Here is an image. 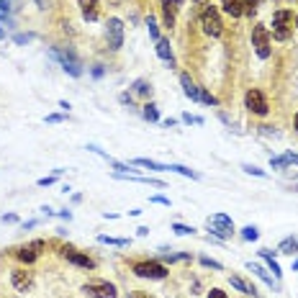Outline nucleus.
I'll list each match as a JSON object with an SVG mask.
<instances>
[{"instance_id": "nucleus-1", "label": "nucleus", "mask_w": 298, "mask_h": 298, "mask_svg": "<svg viewBox=\"0 0 298 298\" xmlns=\"http://www.w3.org/2000/svg\"><path fill=\"white\" fill-rule=\"evenodd\" d=\"M198 21H201V29L206 36L211 39H219L224 34V21H221V13L214 3L208 0H198Z\"/></svg>"}, {"instance_id": "nucleus-2", "label": "nucleus", "mask_w": 298, "mask_h": 298, "mask_svg": "<svg viewBox=\"0 0 298 298\" xmlns=\"http://www.w3.org/2000/svg\"><path fill=\"white\" fill-rule=\"evenodd\" d=\"M49 57H52L54 62H59V67H62L70 77H82V75H85L82 62L75 57L72 49H67V47H52V49H49Z\"/></svg>"}, {"instance_id": "nucleus-3", "label": "nucleus", "mask_w": 298, "mask_h": 298, "mask_svg": "<svg viewBox=\"0 0 298 298\" xmlns=\"http://www.w3.org/2000/svg\"><path fill=\"white\" fill-rule=\"evenodd\" d=\"M131 272L141 280H165L170 275V270L157 260H139V262L131 265Z\"/></svg>"}, {"instance_id": "nucleus-4", "label": "nucleus", "mask_w": 298, "mask_h": 298, "mask_svg": "<svg viewBox=\"0 0 298 298\" xmlns=\"http://www.w3.org/2000/svg\"><path fill=\"white\" fill-rule=\"evenodd\" d=\"M293 34V11L280 8L272 13V39L278 41H288Z\"/></svg>"}, {"instance_id": "nucleus-5", "label": "nucleus", "mask_w": 298, "mask_h": 298, "mask_svg": "<svg viewBox=\"0 0 298 298\" xmlns=\"http://www.w3.org/2000/svg\"><path fill=\"white\" fill-rule=\"evenodd\" d=\"M252 47H254V54L260 59H270L272 57V39H270V31L265 24H254L252 26Z\"/></svg>"}, {"instance_id": "nucleus-6", "label": "nucleus", "mask_w": 298, "mask_h": 298, "mask_svg": "<svg viewBox=\"0 0 298 298\" xmlns=\"http://www.w3.org/2000/svg\"><path fill=\"white\" fill-rule=\"evenodd\" d=\"M244 108H247L252 116H260V118H265V116L270 113V103H267L265 93L257 90V88H249V90L244 93Z\"/></svg>"}, {"instance_id": "nucleus-7", "label": "nucleus", "mask_w": 298, "mask_h": 298, "mask_svg": "<svg viewBox=\"0 0 298 298\" xmlns=\"http://www.w3.org/2000/svg\"><path fill=\"white\" fill-rule=\"evenodd\" d=\"M82 293L88 298H118V290L111 280H100V278H93L82 285Z\"/></svg>"}, {"instance_id": "nucleus-8", "label": "nucleus", "mask_w": 298, "mask_h": 298, "mask_svg": "<svg viewBox=\"0 0 298 298\" xmlns=\"http://www.w3.org/2000/svg\"><path fill=\"white\" fill-rule=\"evenodd\" d=\"M47 249V242L44 239H34V242H29V244H24V247H18L13 254H16V260L21 262V265H34L39 257H41V252Z\"/></svg>"}, {"instance_id": "nucleus-9", "label": "nucleus", "mask_w": 298, "mask_h": 298, "mask_svg": "<svg viewBox=\"0 0 298 298\" xmlns=\"http://www.w3.org/2000/svg\"><path fill=\"white\" fill-rule=\"evenodd\" d=\"M11 285L18 290V293H31L34 290V285H36V275L24 265V267H16V270H11Z\"/></svg>"}, {"instance_id": "nucleus-10", "label": "nucleus", "mask_w": 298, "mask_h": 298, "mask_svg": "<svg viewBox=\"0 0 298 298\" xmlns=\"http://www.w3.org/2000/svg\"><path fill=\"white\" fill-rule=\"evenodd\" d=\"M105 44L111 52H118L123 47V21L116 16L105 21Z\"/></svg>"}, {"instance_id": "nucleus-11", "label": "nucleus", "mask_w": 298, "mask_h": 298, "mask_svg": "<svg viewBox=\"0 0 298 298\" xmlns=\"http://www.w3.org/2000/svg\"><path fill=\"white\" fill-rule=\"evenodd\" d=\"M59 252H62V257H65L70 265H75V267H80V270H95V260H93L90 254H85V252H80V249H75V247H62Z\"/></svg>"}, {"instance_id": "nucleus-12", "label": "nucleus", "mask_w": 298, "mask_h": 298, "mask_svg": "<svg viewBox=\"0 0 298 298\" xmlns=\"http://www.w3.org/2000/svg\"><path fill=\"white\" fill-rule=\"evenodd\" d=\"M160 8H162V21H165V26L173 29L175 21H178V13H180V8H183V0H160Z\"/></svg>"}, {"instance_id": "nucleus-13", "label": "nucleus", "mask_w": 298, "mask_h": 298, "mask_svg": "<svg viewBox=\"0 0 298 298\" xmlns=\"http://www.w3.org/2000/svg\"><path fill=\"white\" fill-rule=\"evenodd\" d=\"M88 152H93V155L103 157V160H105L116 173H129V175H131V170H134V165H131V162H118V160H113L108 152H103V149H100V146H95V144H88Z\"/></svg>"}, {"instance_id": "nucleus-14", "label": "nucleus", "mask_w": 298, "mask_h": 298, "mask_svg": "<svg viewBox=\"0 0 298 298\" xmlns=\"http://www.w3.org/2000/svg\"><path fill=\"white\" fill-rule=\"evenodd\" d=\"M77 8L88 24H95L100 18V0H77Z\"/></svg>"}, {"instance_id": "nucleus-15", "label": "nucleus", "mask_w": 298, "mask_h": 298, "mask_svg": "<svg viewBox=\"0 0 298 298\" xmlns=\"http://www.w3.org/2000/svg\"><path fill=\"white\" fill-rule=\"evenodd\" d=\"M155 52L162 62H167L170 67H175V54H173V47H170V39L160 36V41H155Z\"/></svg>"}, {"instance_id": "nucleus-16", "label": "nucleus", "mask_w": 298, "mask_h": 298, "mask_svg": "<svg viewBox=\"0 0 298 298\" xmlns=\"http://www.w3.org/2000/svg\"><path fill=\"white\" fill-rule=\"evenodd\" d=\"M247 270H249V272H254V275H257V278H260L265 285H267V288H272V290H278V288H280V285H278V280H275V278H272V275H270V272H267L262 265H257V262H247Z\"/></svg>"}, {"instance_id": "nucleus-17", "label": "nucleus", "mask_w": 298, "mask_h": 298, "mask_svg": "<svg viewBox=\"0 0 298 298\" xmlns=\"http://www.w3.org/2000/svg\"><path fill=\"white\" fill-rule=\"evenodd\" d=\"M180 85H183V93H185L190 100L201 103V88L190 80V75H188V72H183V75H180Z\"/></svg>"}, {"instance_id": "nucleus-18", "label": "nucleus", "mask_w": 298, "mask_h": 298, "mask_svg": "<svg viewBox=\"0 0 298 298\" xmlns=\"http://www.w3.org/2000/svg\"><path fill=\"white\" fill-rule=\"evenodd\" d=\"M229 285L231 288H237L239 293H244V295H252V298H257L260 293H257V288L252 285V283H247L244 278H239V275H229Z\"/></svg>"}, {"instance_id": "nucleus-19", "label": "nucleus", "mask_w": 298, "mask_h": 298, "mask_svg": "<svg viewBox=\"0 0 298 298\" xmlns=\"http://www.w3.org/2000/svg\"><path fill=\"white\" fill-rule=\"evenodd\" d=\"M275 254H278V252H272V249H260V257H262V260L267 262V267L272 270V278H275V280H280V278H283V270H280V265H278Z\"/></svg>"}, {"instance_id": "nucleus-20", "label": "nucleus", "mask_w": 298, "mask_h": 298, "mask_svg": "<svg viewBox=\"0 0 298 298\" xmlns=\"http://www.w3.org/2000/svg\"><path fill=\"white\" fill-rule=\"evenodd\" d=\"M221 11L231 18H242L244 16V6H242V0H221Z\"/></svg>"}, {"instance_id": "nucleus-21", "label": "nucleus", "mask_w": 298, "mask_h": 298, "mask_svg": "<svg viewBox=\"0 0 298 298\" xmlns=\"http://www.w3.org/2000/svg\"><path fill=\"white\" fill-rule=\"evenodd\" d=\"M129 93L131 95H139V98H149V95H152V85H149V80H144V77H136L131 82V90Z\"/></svg>"}, {"instance_id": "nucleus-22", "label": "nucleus", "mask_w": 298, "mask_h": 298, "mask_svg": "<svg viewBox=\"0 0 298 298\" xmlns=\"http://www.w3.org/2000/svg\"><path fill=\"white\" fill-rule=\"evenodd\" d=\"M134 167H146V170H152V173H167L170 165H162V162H155V160H146V157H136L131 162Z\"/></svg>"}, {"instance_id": "nucleus-23", "label": "nucleus", "mask_w": 298, "mask_h": 298, "mask_svg": "<svg viewBox=\"0 0 298 298\" xmlns=\"http://www.w3.org/2000/svg\"><path fill=\"white\" fill-rule=\"evenodd\" d=\"M206 226H208V231H211V237H214L216 242H226V239L234 237V231H229L226 226H219V224H214V221H206Z\"/></svg>"}, {"instance_id": "nucleus-24", "label": "nucleus", "mask_w": 298, "mask_h": 298, "mask_svg": "<svg viewBox=\"0 0 298 298\" xmlns=\"http://www.w3.org/2000/svg\"><path fill=\"white\" fill-rule=\"evenodd\" d=\"M141 118L149 121V123H157V121H160V108H157L152 100L144 103V105H141Z\"/></svg>"}, {"instance_id": "nucleus-25", "label": "nucleus", "mask_w": 298, "mask_h": 298, "mask_svg": "<svg viewBox=\"0 0 298 298\" xmlns=\"http://www.w3.org/2000/svg\"><path fill=\"white\" fill-rule=\"evenodd\" d=\"M278 252H283V254H298V237H285L280 244H278Z\"/></svg>"}, {"instance_id": "nucleus-26", "label": "nucleus", "mask_w": 298, "mask_h": 298, "mask_svg": "<svg viewBox=\"0 0 298 298\" xmlns=\"http://www.w3.org/2000/svg\"><path fill=\"white\" fill-rule=\"evenodd\" d=\"M208 221H214V224H219V226H226L229 231H237L234 219H231L229 214H211V216H208Z\"/></svg>"}, {"instance_id": "nucleus-27", "label": "nucleus", "mask_w": 298, "mask_h": 298, "mask_svg": "<svg viewBox=\"0 0 298 298\" xmlns=\"http://www.w3.org/2000/svg\"><path fill=\"white\" fill-rule=\"evenodd\" d=\"M170 173H178V175L190 178V180H201V173H196V170H190V167H185V165H173V162H170Z\"/></svg>"}, {"instance_id": "nucleus-28", "label": "nucleus", "mask_w": 298, "mask_h": 298, "mask_svg": "<svg viewBox=\"0 0 298 298\" xmlns=\"http://www.w3.org/2000/svg\"><path fill=\"white\" fill-rule=\"evenodd\" d=\"M239 234H242V239H244V242H257V239H260V229H257V226H252V224H249V226H242V229H239Z\"/></svg>"}, {"instance_id": "nucleus-29", "label": "nucleus", "mask_w": 298, "mask_h": 298, "mask_svg": "<svg viewBox=\"0 0 298 298\" xmlns=\"http://www.w3.org/2000/svg\"><path fill=\"white\" fill-rule=\"evenodd\" d=\"M98 242H100V244H111V247H129V239H121V237H105V234H98Z\"/></svg>"}, {"instance_id": "nucleus-30", "label": "nucleus", "mask_w": 298, "mask_h": 298, "mask_svg": "<svg viewBox=\"0 0 298 298\" xmlns=\"http://www.w3.org/2000/svg\"><path fill=\"white\" fill-rule=\"evenodd\" d=\"M162 260H165V262H190V260H193V254H190V252H175V254H173V252H167Z\"/></svg>"}, {"instance_id": "nucleus-31", "label": "nucleus", "mask_w": 298, "mask_h": 298, "mask_svg": "<svg viewBox=\"0 0 298 298\" xmlns=\"http://www.w3.org/2000/svg\"><path fill=\"white\" fill-rule=\"evenodd\" d=\"M270 167H272V170H288L290 162H288L285 155H280V157H270Z\"/></svg>"}, {"instance_id": "nucleus-32", "label": "nucleus", "mask_w": 298, "mask_h": 298, "mask_svg": "<svg viewBox=\"0 0 298 298\" xmlns=\"http://www.w3.org/2000/svg\"><path fill=\"white\" fill-rule=\"evenodd\" d=\"M173 231H175V234H180V237H188V234H196V226H188V224L175 221V224H173Z\"/></svg>"}, {"instance_id": "nucleus-33", "label": "nucleus", "mask_w": 298, "mask_h": 298, "mask_svg": "<svg viewBox=\"0 0 298 298\" xmlns=\"http://www.w3.org/2000/svg\"><path fill=\"white\" fill-rule=\"evenodd\" d=\"M146 29H149V36H152L155 41H160V29H157L155 16H149V18H146Z\"/></svg>"}, {"instance_id": "nucleus-34", "label": "nucleus", "mask_w": 298, "mask_h": 298, "mask_svg": "<svg viewBox=\"0 0 298 298\" xmlns=\"http://www.w3.org/2000/svg\"><path fill=\"white\" fill-rule=\"evenodd\" d=\"M180 121H183V123H196V126H203V123H206L203 116H193V113H183Z\"/></svg>"}, {"instance_id": "nucleus-35", "label": "nucleus", "mask_w": 298, "mask_h": 298, "mask_svg": "<svg viewBox=\"0 0 298 298\" xmlns=\"http://www.w3.org/2000/svg\"><path fill=\"white\" fill-rule=\"evenodd\" d=\"M242 6H244V16H252L260 8V0H242Z\"/></svg>"}, {"instance_id": "nucleus-36", "label": "nucleus", "mask_w": 298, "mask_h": 298, "mask_svg": "<svg viewBox=\"0 0 298 298\" xmlns=\"http://www.w3.org/2000/svg\"><path fill=\"white\" fill-rule=\"evenodd\" d=\"M201 103H206V105H219V100H216V95H211L206 88H201Z\"/></svg>"}, {"instance_id": "nucleus-37", "label": "nucleus", "mask_w": 298, "mask_h": 298, "mask_svg": "<svg viewBox=\"0 0 298 298\" xmlns=\"http://www.w3.org/2000/svg\"><path fill=\"white\" fill-rule=\"evenodd\" d=\"M242 170H244L247 175H254V178H267V173L260 170V167H254V165H242Z\"/></svg>"}, {"instance_id": "nucleus-38", "label": "nucleus", "mask_w": 298, "mask_h": 298, "mask_svg": "<svg viewBox=\"0 0 298 298\" xmlns=\"http://www.w3.org/2000/svg\"><path fill=\"white\" fill-rule=\"evenodd\" d=\"M198 262H201L203 267H211V270H224V265H221V262H216V260H211V257H206V254H203Z\"/></svg>"}, {"instance_id": "nucleus-39", "label": "nucleus", "mask_w": 298, "mask_h": 298, "mask_svg": "<svg viewBox=\"0 0 298 298\" xmlns=\"http://www.w3.org/2000/svg\"><path fill=\"white\" fill-rule=\"evenodd\" d=\"M54 183H57V175H47V178H39V180H36L39 188H49V185H54Z\"/></svg>"}, {"instance_id": "nucleus-40", "label": "nucleus", "mask_w": 298, "mask_h": 298, "mask_svg": "<svg viewBox=\"0 0 298 298\" xmlns=\"http://www.w3.org/2000/svg\"><path fill=\"white\" fill-rule=\"evenodd\" d=\"M118 103H123V105L134 108V95H131V93H121V95H118Z\"/></svg>"}, {"instance_id": "nucleus-41", "label": "nucleus", "mask_w": 298, "mask_h": 298, "mask_svg": "<svg viewBox=\"0 0 298 298\" xmlns=\"http://www.w3.org/2000/svg\"><path fill=\"white\" fill-rule=\"evenodd\" d=\"M65 118H67L65 113H49L44 121H47V123H59V121H65Z\"/></svg>"}, {"instance_id": "nucleus-42", "label": "nucleus", "mask_w": 298, "mask_h": 298, "mask_svg": "<svg viewBox=\"0 0 298 298\" xmlns=\"http://www.w3.org/2000/svg\"><path fill=\"white\" fill-rule=\"evenodd\" d=\"M149 203H160V206H170V198H167V196H152V198H149Z\"/></svg>"}, {"instance_id": "nucleus-43", "label": "nucleus", "mask_w": 298, "mask_h": 298, "mask_svg": "<svg viewBox=\"0 0 298 298\" xmlns=\"http://www.w3.org/2000/svg\"><path fill=\"white\" fill-rule=\"evenodd\" d=\"M129 298H155V295L146 290H129Z\"/></svg>"}, {"instance_id": "nucleus-44", "label": "nucleus", "mask_w": 298, "mask_h": 298, "mask_svg": "<svg viewBox=\"0 0 298 298\" xmlns=\"http://www.w3.org/2000/svg\"><path fill=\"white\" fill-rule=\"evenodd\" d=\"M31 39H34V34H16V36H13L16 44H26V41H31Z\"/></svg>"}, {"instance_id": "nucleus-45", "label": "nucleus", "mask_w": 298, "mask_h": 298, "mask_svg": "<svg viewBox=\"0 0 298 298\" xmlns=\"http://www.w3.org/2000/svg\"><path fill=\"white\" fill-rule=\"evenodd\" d=\"M206 298H229V295H226V293H224V290H221V288H211V290H208V295H206Z\"/></svg>"}, {"instance_id": "nucleus-46", "label": "nucleus", "mask_w": 298, "mask_h": 298, "mask_svg": "<svg viewBox=\"0 0 298 298\" xmlns=\"http://www.w3.org/2000/svg\"><path fill=\"white\" fill-rule=\"evenodd\" d=\"M0 221H3V224H16L18 216L16 214H3V216H0Z\"/></svg>"}, {"instance_id": "nucleus-47", "label": "nucleus", "mask_w": 298, "mask_h": 298, "mask_svg": "<svg viewBox=\"0 0 298 298\" xmlns=\"http://www.w3.org/2000/svg\"><path fill=\"white\" fill-rule=\"evenodd\" d=\"M90 75H93L95 80H98V77H103V75H105V70H103V65H95V67L90 70Z\"/></svg>"}, {"instance_id": "nucleus-48", "label": "nucleus", "mask_w": 298, "mask_h": 298, "mask_svg": "<svg viewBox=\"0 0 298 298\" xmlns=\"http://www.w3.org/2000/svg\"><path fill=\"white\" fill-rule=\"evenodd\" d=\"M57 216H59L62 221H72V211H70V208H65V211H59Z\"/></svg>"}, {"instance_id": "nucleus-49", "label": "nucleus", "mask_w": 298, "mask_h": 298, "mask_svg": "<svg viewBox=\"0 0 298 298\" xmlns=\"http://www.w3.org/2000/svg\"><path fill=\"white\" fill-rule=\"evenodd\" d=\"M0 11L11 16V0H0Z\"/></svg>"}, {"instance_id": "nucleus-50", "label": "nucleus", "mask_w": 298, "mask_h": 298, "mask_svg": "<svg viewBox=\"0 0 298 298\" xmlns=\"http://www.w3.org/2000/svg\"><path fill=\"white\" fill-rule=\"evenodd\" d=\"M34 226H39V219H29V221H24V231H26V229H34Z\"/></svg>"}, {"instance_id": "nucleus-51", "label": "nucleus", "mask_w": 298, "mask_h": 298, "mask_svg": "<svg viewBox=\"0 0 298 298\" xmlns=\"http://www.w3.org/2000/svg\"><path fill=\"white\" fill-rule=\"evenodd\" d=\"M285 157H288L290 165H298V155H295V152H285Z\"/></svg>"}, {"instance_id": "nucleus-52", "label": "nucleus", "mask_w": 298, "mask_h": 298, "mask_svg": "<svg viewBox=\"0 0 298 298\" xmlns=\"http://www.w3.org/2000/svg\"><path fill=\"white\" fill-rule=\"evenodd\" d=\"M41 214H44L47 219H52V216H57V214H54V211H52L49 206H41Z\"/></svg>"}, {"instance_id": "nucleus-53", "label": "nucleus", "mask_w": 298, "mask_h": 298, "mask_svg": "<svg viewBox=\"0 0 298 298\" xmlns=\"http://www.w3.org/2000/svg\"><path fill=\"white\" fill-rule=\"evenodd\" d=\"M175 123H178V121H175V118H165V121H162V126H165V129H173V126H175Z\"/></svg>"}, {"instance_id": "nucleus-54", "label": "nucleus", "mask_w": 298, "mask_h": 298, "mask_svg": "<svg viewBox=\"0 0 298 298\" xmlns=\"http://www.w3.org/2000/svg\"><path fill=\"white\" fill-rule=\"evenodd\" d=\"M136 234H139V237H146V234H149V226H139Z\"/></svg>"}, {"instance_id": "nucleus-55", "label": "nucleus", "mask_w": 298, "mask_h": 298, "mask_svg": "<svg viewBox=\"0 0 298 298\" xmlns=\"http://www.w3.org/2000/svg\"><path fill=\"white\" fill-rule=\"evenodd\" d=\"M59 108H62V111L67 113V111H70V103H67V100H59Z\"/></svg>"}, {"instance_id": "nucleus-56", "label": "nucleus", "mask_w": 298, "mask_h": 298, "mask_svg": "<svg viewBox=\"0 0 298 298\" xmlns=\"http://www.w3.org/2000/svg\"><path fill=\"white\" fill-rule=\"evenodd\" d=\"M36 6H39V8H47L49 3H47V0H36Z\"/></svg>"}, {"instance_id": "nucleus-57", "label": "nucleus", "mask_w": 298, "mask_h": 298, "mask_svg": "<svg viewBox=\"0 0 298 298\" xmlns=\"http://www.w3.org/2000/svg\"><path fill=\"white\" fill-rule=\"evenodd\" d=\"M0 39H6V26L0 24Z\"/></svg>"}, {"instance_id": "nucleus-58", "label": "nucleus", "mask_w": 298, "mask_h": 298, "mask_svg": "<svg viewBox=\"0 0 298 298\" xmlns=\"http://www.w3.org/2000/svg\"><path fill=\"white\" fill-rule=\"evenodd\" d=\"M293 272H298V257L293 260Z\"/></svg>"}, {"instance_id": "nucleus-59", "label": "nucleus", "mask_w": 298, "mask_h": 298, "mask_svg": "<svg viewBox=\"0 0 298 298\" xmlns=\"http://www.w3.org/2000/svg\"><path fill=\"white\" fill-rule=\"evenodd\" d=\"M293 129L298 131V113H295V118H293Z\"/></svg>"}, {"instance_id": "nucleus-60", "label": "nucleus", "mask_w": 298, "mask_h": 298, "mask_svg": "<svg viewBox=\"0 0 298 298\" xmlns=\"http://www.w3.org/2000/svg\"><path fill=\"white\" fill-rule=\"evenodd\" d=\"M295 29H298V16H295Z\"/></svg>"}]
</instances>
